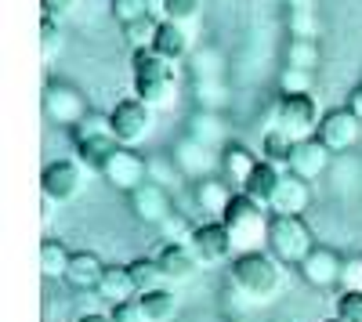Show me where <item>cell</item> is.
I'll return each mask as SVG.
<instances>
[{
  "instance_id": "37",
  "label": "cell",
  "mask_w": 362,
  "mask_h": 322,
  "mask_svg": "<svg viewBox=\"0 0 362 322\" xmlns=\"http://www.w3.org/2000/svg\"><path fill=\"white\" fill-rule=\"evenodd\" d=\"M160 228H163L167 243H189V236H192V228H196V225H189L181 214H170V217H167Z\"/></svg>"
},
{
  "instance_id": "47",
  "label": "cell",
  "mask_w": 362,
  "mask_h": 322,
  "mask_svg": "<svg viewBox=\"0 0 362 322\" xmlns=\"http://www.w3.org/2000/svg\"><path fill=\"white\" fill-rule=\"evenodd\" d=\"M329 322H341V318H329Z\"/></svg>"
},
{
  "instance_id": "31",
  "label": "cell",
  "mask_w": 362,
  "mask_h": 322,
  "mask_svg": "<svg viewBox=\"0 0 362 322\" xmlns=\"http://www.w3.org/2000/svg\"><path fill=\"white\" fill-rule=\"evenodd\" d=\"M160 8H163V22H177V25H189L199 8H203V0H160Z\"/></svg>"
},
{
  "instance_id": "25",
  "label": "cell",
  "mask_w": 362,
  "mask_h": 322,
  "mask_svg": "<svg viewBox=\"0 0 362 322\" xmlns=\"http://www.w3.org/2000/svg\"><path fill=\"white\" fill-rule=\"evenodd\" d=\"M138 301H141V311L148 322H174V315H177V294L167 286L153 290V294H141Z\"/></svg>"
},
{
  "instance_id": "7",
  "label": "cell",
  "mask_w": 362,
  "mask_h": 322,
  "mask_svg": "<svg viewBox=\"0 0 362 322\" xmlns=\"http://www.w3.org/2000/svg\"><path fill=\"white\" fill-rule=\"evenodd\" d=\"M83 181H87V167L80 160H54L40 174V192H44V199H51V203L62 207V203L80 196Z\"/></svg>"
},
{
  "instance_id": "6",
  "label": "cell",
  "mask_w": 362,
  "mask_h": 322,
  "mask_svg": "<svg viewBox=\"0 0 362 322\" xmlns=\"http://www.w3.org/2000/svg\"><path fill=\"white\" fill-rule=\"evenodd\" d=\"M109 131L112 138L131 149V145H141L148 134H153V105H145L141 98H119L109 109Z\"/></svg>"
},
{
  "instance_id": "24",
  "label": "cell",
  "mask_w": 362,
  "mask_h": 322,
  "mask_svg": "<svg viewBox=\"0 0 362 322\" xmlns=\"http://www.w3.org/2000/svg\"><path fill=\"white\" fill-rule=\"evenodd\" d=\"M192 196H196V203L206 214H218V221H221V214L228 210V203H232L228 181H221V178H199Z\"/></svg>"
},
{
  "instance_id": "20",
  "label": "cell",
  "mask_w": 362,
  "mask_h": 322,
  "mask_svg": "<svg viewBox=\"0 0 362 322\" xmlns=\"http://www.w3.org/2000/svg\"><path fill=\"white\" fill-rule=\"evenodd\" d=\"M95 294L109 304H124V301H134L138 290H134V279H131V268L127 265H105V275L98 282Z\"/></svg>"
},
{
  "instance_id": "38",
  "label": "cell",
  "mask_w": 362,
  "mask_h": 322,
  "mask_svg": "<svg viewBox=\"0 0 362 322\" xmlns=\"http://www.w3.org/2000/svg\"><path fill=\"white\" fill-rule=\"evenodd\" d=\"M109 318H112V322H148L138 297H134V301H124V304H112V308H109Z\"/></svg>"
},
{
  "instance_id": "41",
  "label": "cell",
  "mask_w": 362,
  "mask_h": 322,
  "mask_svg": "<svg viewBox=\"0 0 362 322\" xmlns=\"http://www.w3.org/2000/svg\"><path fill=\"white\" fill-rule=\"evenodd\" d=\"M76 4H80V0H40V11H44V18L62 22L66 15H73V11H76Z\"/></svg>"
},
{
  "instance_id": "14",
  "label": "cell",
  "mask_w": 362,
  "mask_h": 322,
  "mask_svg": "<svg viewBox=\"0 0 362 322\" xmlns=\"http://www.w3.org/2000/svg\"><path fill=\"white\" fill-rule=\"evenodd\" d=\"M341 268H344V257L329 246H315L308 254V261L300 265V275H305L308 286L315 290H329V286H341Z\"/></svg>"
},
{
  "instance_id": "5",
  "label": "cell",
  "mask_w": 362,
  "mask_h": 322,
  "mask_svg": "<svg viewBox=\"0 0 362 322\" xmlns=\"http://www.w3.org/2000/svg\"><path fill=\"white\" fill-rule=\"evenodd\" d=\"M322 116L326 112H319L315 95H279L276 112H272V127H279L293 141H312L319 134Z\"/></svg>"
},
{
  "instance_id": "1",
  "label": "cell",
  "mask_w": 362,
  "mask_h": 322,
  "mask_svg": "<svg viewBox=\"0 0 362 322\" xmlns=\"http://www.w3.org/2000/svg\"><path fill=\"white\" fill-rule=\"evenodd\" d=\"M232 286L254 304L272 301L283 286V265L264 250L239 254V257H232Z\"/></svg>"
},
{
  "instance_id": "3",
  "label": "cell",
  "mask_w": 362,
  "mask_h": 322,
  "mask_svg": "<svg viewBox=\"0 0 362 322\" xmlns=\"http://www.w3.org/2000/svg\"><path fill=\"white\" fill-rule=\"evenodd\" d=\"M131 76H134V98H141L145 105H167L174 98V62L160 58L153 47L148 51H134V62H131Z\"/></svg>"
},
{
  "instance_id": "4",
  "label": "cell",
  "mask_w": 362,
  "mask_h": 322,
  "mask_svg": "<svg viewBox=\"0 0 362 322\" xmlns=\"http://www.w3.org/2000/svg\"><path fill=\"white\" fill-rule=\"evenodd\" d=\"M315 236L305 225V217H276L268 221V254L286 268H300L308 261V254L315 250Z\"/></svg>"
},
{
  "instance_id": "42",
  "label": "cell",
  "mask_w": 362,
  "mask_h": 322,
  "mask_svg": "<svg viewBox=\"0 0 362 322\" xmlns=\"http://www.w3.org/2000/svg\"><path fill=\"white\" fill-rule=\"evenodd\" d=\"M290 33H293V37L315 40V25H312V11H308V8H300V11L290 15Z\"/></svg>"
},
{
  "instance_id": "18",
  "label": "cell",
  "mask_w": 362,
  "mask_h": 322,
  "mask_svg": "<svg viewBox=\"0 0 362 322\" xmlns=\"http://www.w3.org/2000/svg\"><path fill=\"white\" fill-rule=\"evenodd\" d=\"M257 163H261V156L243 141H228L221 149V170H225V178H232L239 189L250 181V174L257 170Z\"/></svg>"
},
{
  "instance_id": "36",
  "label": "cell",
  "mask_w": 362,
  "mask_h": 322,
  "mask_svg": "<svg viewBox=\"0 0 362 322\" xmlns=\"http://www.w3.org/2000/svg\"><path fill=\"white\" fill-rule=\"evenodd\" d=\"M73 134H76V141H83V138H102V134H112V131H109V116L87 112L83 120L73 127Z\"/></svg>"
},
{
  "instance_id": "45",
  "label": "cell",
  "mask_w": 362,
  "mask_h": 322,
  "mask_svg": "<svg viewBox=\"0 0 362 322\" xmlns=\"http://www.w3.org/2000/svg\"><path fill=\"white\" fill-rule=\"evenodd\" d=\"M40 207H44V210H40V221H44V225H51V217H54V207H58V203H51V199H44V203H40Z\"/></svg>"
},
{
  "instance_id": "10",
  "label": "cell",
  "mask_w": 362,
  "mask_h": 322,
  "mask_svg": "<svg viewBox=\"0 0 362 322\" xmlns=\"http://www.w3.org/2000/svg\"><path fill=\"white\" fill-rule=\"evenodd\" d=\"M44 116L58 127H76L87 116V102L69 83H47L44 87Z\"/></svg>"
},
{
  "instance_id": "46",
  "label": "cell",
  "mask_w": 362,
  "mask_h": 322,
  "mask_svg": "<svg viewBox=\"0 0 362 322\" xmlns=\"http://www.w3.org/2000/svg\"><path fill=\"white\" fill-rule=\"evenodd\" d=\"M76 322H112L109 315H102V311H87V315H80Z\"/></svg>"
},
{
  "instance_id": "15",
  "label": "cell",
  "mask_w": 362,
  "mask_h": 322,
  "mask_svg": "<svg viewBox=\"0 0 362 322\" xmlns=\"http://www.w3.org/2000/svg\"><path fill=\"white\" fill-rule=\"evenodd\" d=\"M156 265L163 272V282H189L196 272H199V261L196 254L189 250V243H163L160 254H156Z\"/></svg>"
},
{
  "instance_id": "40",
  "label": "cell",
  "mask_w": 362,
  "mask_h": 322,
  "mask_svg": "<svg viewBox=\"0 0 362 322\" xmlns=\"http://www.w3.org/2000/svg\"><path fill=\"white\" fill-rule=\"evenodd\" d=\"M341 290H362V257H348L341 268Z\"/></svg>"
},
{
  "instance_id": "8",
  "label": "cell",
  "mask_w": 362,
  "mask_h": 322,
  "mask_svg": "<svg viewBox=\"0 0 362 322\" xmlns=\"http://www.w3.org/2000/svg\"><path fill=\"white\" fill-rule=\"evenodd\" d=\"M189 250L196 254L199 268H214V265H225L228 257H235V246H232V236L225 221H203L192 228L189 236Z\"/></svg>"
},
{
  "instance_id": "29",
  "label": "cell",
  "mask_w": 362,
  "mask_h": 322,
  "mask_svg": "<svg viewBox=\"0 0 362 322\" xmlns=\"http://www.w3.org/2000/svg\"><path fill=\"white\" fill-rule=\"evenodd\" d=\"M127 268H131V279H134L138 297H141V294H153V290L163 286V272H160V265H156V257H138V261H131Z\"/></svg>"
},
{
  "instance_id": "17",
  "label": "cell",
  "mask_w": 362,
  "mask_h": 322,
  "mask_svg": "<svg viewBox=\"0 0 362 322\" xmlns=\"http://www.w3.org/2000/svg\"><path fill=\"white\" fill-rule=\"evenodd\" d=\"M170 160H174V167H177L181 174H189V178H196V181H199V178H206L214 163L221 167V156H214V153L206 149V145L192 141L189 134L177 141V149H174V156H170Z\"/></svg>"
},
{
  "instance_id": "19",
  "label": "cell",
  "mask_w": 362,
  "mask_h": 322,
  "mask_svg": "<svg viewBox=\"0 0 362 322\" xmlns=\"http://www.w3.org/2000/svg\"><path fill=\"white\" fill-rule=\"evenodd\" d=\"M102 275H105V265H102V257L90 254V250H76L69 268H66V282L73 290H98Z\"/></svg>"
},
{
  "instance_id": "26",
  "label": "cell",
  "mask_w": 362,
  "mask_h": 322,
  "mask_svg": "<svg viewBox=\"0 0 362 322\" xmlns=\"http://www.w3.org/2000/svg\"><path fill=\"white\" fill-rule=\"evenodd\" d=\"M293 145H297V141H293L290 134H283L279 127H268L264 138H261V160L286 170V163H290V156H293Z\"/></svg>"
},
{
  "instance_id": "28",
  "label": "cell",
  "mask_w": 362,
  "mask_h": 322,
  "mask_svg": "<svg viewBox=\"0 0 362 322\" xmlns=\"http://www.w3.org/2000/svg\"><path fill=\"white\" fill-rule=\"evenodd\" d=\"M73 254L58 243V239H44L40 243V272L47 279H66V268H69Z\"/></svg>"
},
{
  "instance_id": "21",
  "label": "cell",
  "mask_w": 362,
  "mask_h": 322,
  "mask_svg": "<svg viewBox=\"0 0 362 322\" xmlns=\"http://www.w3.org/2000/svg\"><path fill=\"white\" fill-rule=\"evenodd\" d=\"M279 181H283V167H272V163H257V170L250 174V181L239 189L247 199H254L257 207H272V196H276V189H279Z\"/></svg>"
},
{
  "instance_id": "43",
  "label": "cell",
  "mask_w": 362,
  "mask_h": 322,
  "mask_svg": "<svg viewBox=\"0 0 362 322\" xmlns=\"http://www.w3.org/2000/svg\"><path fill=\"white\" fill-rule=\"evenodd\" d=\"M218 73H221L218 54H214V51H196V76H199V80H214Z\"/></svg>"
},
{
  "instance_id": "34",
  "label": "cell",
  "mask_w": 362,
  "mask_h": 322,
  "mask_svg": "<svg viewBox=\"0 0 362 322\" xmlns=\"http://www.w3.org/2000/svg\"><path fill=\"white\" fill-rule=\"evenodd\" d=\"M148 15V0H112V18L119 25H131Z\"/></svg>"
},
{
  "instance_id": "2",
  "label": "cell",
  "mask_w": 362,
  "mask_h": 322,
  "mask_svg": "<svg viewBox=\"0 0 362 322\" xmlns=\"http://www.w3.org/2000/svg\"><path fill=\"white\" fill-rule=\"evenodd\" d=\"M221 221H225L228 236H232L235 257L261 250V243L268 246V221H272V214L264 207H257L254 199H247L243 192L232 196V203H228V210L221 214Z\"/></svg>"
},
{
  "instance_id": "22",
  "label": "cell",
  "mask_w": 362,
  "mask_h": 322,
  "mask_svg": "<svg viewBox=\"0 0 362 322\" xmlns=\"http://www.w3.org/2000/svg\"><path fill=\"white\" fill-rule=\"evenodd\" d=\"M153 51L160 58H167V62H181V58L192 54V33H189L185 25H177V22H163L160 33H156Z\"/></svg>"
},
{
  "instance_id": "32",
  "label": "cell",
  "mask_w": 362,
  "mask_h": 322,
  "mask_svg": "<svg viewBox=\"0 0 362 322\" xmlns=\"http://www.w3.org/2000/svg\"><path fill=\"white\" fill-rule=\"evenodd\" d=\"M315 87V73H305V69H283L279 73V91L283 95H312Z\"/></svg>"
},
{
  "instance_id": "13",
  "label": "cell",
  "mask_w": 362,
  "mask_h": 322,
  "mask_svg": "<svg viewBox=\"0 0 362 322\" xmlns=\"http://www.w3.org/2000/svg\"><path fill=\"white\" fill-rule=\"evenodd\" d=\"M131 199V214L141 221V225H163L170 214H174V203H170V192L156 181H145L138 192L127 196Z\"/></svg>"
},
{
  "instance_id": "9",
  "label": "cell",
  "mask_w": 362,
  "mask_h": 322,
  "mask_svg": "<svg viewBox=\"0 0 362 322\" xmlns=\"http://www.w3.org/2000/svg\"><path fill=\"white\" fill-rule=\"evenodd\" d=\"M102 178L116 189V192H138L145 181H148V160H141L134 149H124V145H119V149L102 163Z\"/></svg>"
},
{
  "instance_id": "39",
  "label": "cell",
  "mask_w": 362,
  "mask_h": 322,
  "mask_svg": "<svg viewBox=\"0 0 362 322\" xmlns=\"http://www.w3.org/2000/svg\"><path fill=\"white\" fill-rule=\"evenodd\" d=\"M174 160H148V181H156V185H170L174 181V174H181L177 167H170Z\"/></svg>"
},
{
  "instance_id": "44",
  "label": "cell",
  "mask_w": 362,
  "mask_h": 322,
  "mask_svg": "<svg viewBox=\"0 0 362 322\" xmlns=\"http://www.w3.org/2000/svg\"><path fill=\"white\" fill-rule=\"evenodd\" d=\"M344 109H348V112L355 116V120L362 124V83H358V87H355V91L348 95V105H344Z\"/></svg>"
},
{
  "instance_id": "23",
  "label": "cell",
  "mask_w": 362,
  "mask_h": 322,
  "mask_svg": "<svg viewBox=\"0 0 362 322\" xmlns=\"http://www.w3.org/2000/svg\"><path fill=\"white\" fill-rule=\"evenodd\" d=\"M189 138L206 145V149H225L228 134H225V120H218L214 112H196L189 120Z\"/></svg>"
},
{
  "instance_id": "11",
  "label": "cell",
  "mask_w": 362,
  "mask_h": 322,
  "mask_svg": "<svg viewBox=\"0 0 362 322\" xmlns=\"http://www.w3.org/2000/svg\"><path fill=\"white\" fill-rule=\"evenodd\" d=\"M315 138L337 156V153H348V149H355V145H358L362 124L355 120L348 109H329V112L322 116V124H319V134H315Z\"/></svg>"
},
{
  "instance_id": "16",
  "label": "cell",
  "mask_w": 362,
  "mask_h": 322,
  "mask_svg": "<svg viewBox=\"0 0 362 322\" xmlns=\"http://www.w3.org/2000/svg\"><path fill=\"white\" fill-rule=\"evenodd\" d=\"M329 156H334V153H329L319 138L297 141V145H293V156H290V163H286V170L297 174V178H305V181H315L319 174L329 167Z\"/></svg>"
},
{
  "instance_id": "12",
  "label": "cell",
  "mask_w": 362,
  "mask_h": 322,
  "mask_svg": "<svg viewBox=\"0 0 362 322\" xmlns=\"http://www.w3.org/2000/svg\"><path fill=\"white\" fill-rule=\"evenodd\" d=\"M308 203H312V181L283 170V181H279L276 196H272L268 214H276V217H300L308 210Z\"/></svg>"
},
{
  "instance_id": "30",
  "label": "cell",
  "mask_w": 362,
  "mask_h": 322,
  "mask_svg": "<svg viewBox=\"0 0 362 322\" xmlns=\"http://www.w3.org/2000/svg\"><path fill=\"white\" fill-rule=\"evenodd\" d=\"M160 18H153V15H145V18H138V22H131V25H124V40L134 47V51H148L156 44V33H160Z\"/></svg>"
},
{
  "instance_id": "35",
  "label": "cell",
  "mask_w": 362,
  "mask_h": 322,
  "mask_svg": "<svg viewBox=\"0 0 362 322\" xmlns=\"http://www.w3.org/2000/svg\"><path fill=\"white\" fill-rule=\"evenodd\" d=\"M337 318L341 322H362V290H344L337 297Z\"/></svg>"
},
{
  "instance_id": "27",
  "label": "cell",
  "mask_w": 362,
  "mask_h": 322,
  "mask_svg": "<svg viewBox=\"0 0 362 322\" xmlns=\"http://www.w3.org/2000/svg\"><path fill=\"white\" fill-rule=\"evenodd\" d=\"M286 66L315 73L319 69V44L308 40V37H290V44H286Z\"/></svg>"
},
{
  "instance_id": "33",
  "label": "cell",
  "mask_w": 362,
  "mask_h": 322,
  "mask_svg": "<svg viewBox=\"0 0 362 322\" xmlns=\"http://www.w3.org/2000/svg\"><path fill=\"white\" fill-rule=\"evenodd\" d=\"M40 51H44L47 62L62 51V25H58L54 18H40Z\"/></svg>"
}]
</instances>
